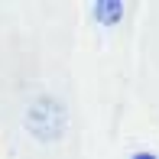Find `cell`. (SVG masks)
I'll list each match as a JSON object with an SVG mask.
<instances>
[{"instance_id":"obj_3","label":"cell","mask_w":159,"mask_h":159,"mask_svg":"<svg viewBox=\"0 0 159 159\" xmlns=\"http://www.w3.org/2000/svg\"><path fill=\"white\" fill-rule=\"evenodd\" d=\"M133 159H156V156H153V153H136Z\"/></svg>"},{"instance_id":"obj_2","label":"cell","mask_w":159,"mask_h":159,"mask_svg":"<svg viewBox=\"0 0 159 159\" xmlns=\"http://www.w3.org/2000/svg\"><path fill=\"white\" fill-rule=\"evenodd\" d=\"M94 16L98 20H104V23H117L120 16H124V3H120V0H111V3H98L94 7Z\"/></svg>"},{"instance_id":"obj_1","label":"cell","mask_w":159,"mask_h":159,"mask_svg":"<svg viewBox=\"0 0 159 159\" xmlns=\"http://www.w3.org/2000/svg\"><path fill=\"white\" fill-rule=\"evenodd\" d=\"M26 127L39 140H59L65 133V107L55 98H39L26 111Z\"/></svg>"}]
</instances>
